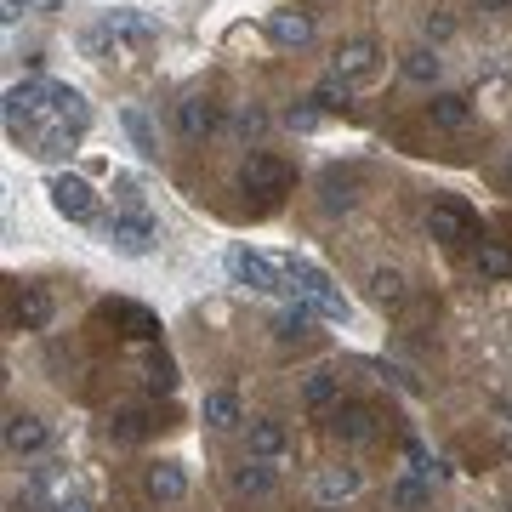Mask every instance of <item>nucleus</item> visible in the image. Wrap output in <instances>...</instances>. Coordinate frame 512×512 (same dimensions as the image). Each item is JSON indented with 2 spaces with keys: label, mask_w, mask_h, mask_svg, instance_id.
<instances>
[{
  "label": "nucleus",
  "mask_w": 512,
  "mask_h": 512,
  "mask_svg": "<svg viewBox=\"0 0 512 512\" xmlns=\"http://www.w3.org/2000/svg\"><path fill=\"white\" fill-rule=\"evenodd\" d=\"M228 274H234L245 291H256V296H291L285 268H279V262H268L262 251H251V245H234V251H228Z\"/></svg>",
  "instance_id": "f257e3e1"
},
{
  "label": "nucleus",
  "mask_w": 512,
  "mask_h": 512,
  "mask_svg": "<svg viewBox=\"0 0 512 512\" xmlns=\"http://www.w3.org/2000/svg\"><path fill=\"white\" fill-rule=\"evenodd\" d=\"M291 183H296V171L279 160V154H245V165H239V188L256 194L262 205H274Z\"/></svg>",
  "instance_id": "f03ea898"
},
{
  "label": "nucleus",
  "mask_w": 512,
  "mask_h": 512,
  "mask_svg": "<svg viewBox=\"0 0 512 512\" xmlns=\"http://www.w3.org/2000/svg\"><path fill=\"white\" fill-rule=\"evenodd\" d=\"M46 194H52V211L69 222H97V188L86 183V177H74V171H57L52 183H46Z\"/></svg>",
  "instance_id": "7ed1b4c3"
},
{
  "label": "nucleus",
  "mask_w": 512,
  "mask_h": 512,
  "mask_svg": "<svg viewBox=\"0 0 512 512\" xmlns=\"http://www.w3.org/2000/svg\"><path fill=\"white\" fill-rule=\"evenodd\" d=\"M103 234H109V245L120 256H148V251H154V239H160V228H154L148 211H114Z\"/></svg>",
  "instance_id": "20e7f679"
},
{
  "label": "nucleus",
  "mask_w": 512,
  "mask_h": 512,
  "mask_svg": "<svg viewBox=\"0 0 512 512\" xmlns=\"http://www.w3.org/2000/svg\"><path fill=\"white\" fill-rule=\"evenodd\" d=\"M376 69H382V46H376V40H342L336 57H330V74H336V80H348V86L376 80Z\"/></svg>",
  "instance_id": "39448f33"
},
{
  "label": "nucleus",
  "mask_w": 512,
  "mask_h": 512,
  "mask_svg": "<svg viewBox=\"0 0 512 512\" xmlns=\"http://www.w3.org/2000/svg\"><path fill=\"white\" fill-rule=\"evenodd\" d=\"M427 234L439 239V245H473L478 222H473V211H467L461 200H439L433 211H427Z\"/></svg>",
  "instance_id": "423d86ee"
},
{
  "label": "nucleus",
  "mask_w": 512,
  "mask_h": 512,
  "mask_svg": "<svg viewBox=\"0 0 512 512\" xmlns=\"http://www.w3.org/2000/svg\"><path fill=\"white\" fill-rule=\"evenodd\" d=\"M325 433L330 439H342V444H365L370 433H376V410L370 404H330L325 410Z\"/></svg>",
  "instance_id": "0eeeda50"
},
{
  "label": "nucleus",
  "mask_w": 512,
  "mask_h": 512,
  "mask_svg": "<svg viewBox=\"0 0 512 512\" xmlns=\"http://www.w3.org/2000/svg\"><path fill=\"white\" fill-rule=\"evenodd\" d=\"M0 439H6V456H40L46 450V421L29 416V410H6V427H0Z\"/></svg>",
  "instance_id": "6e6552de"
},
{
  "label": "nucleus",
  "mask_w": 512,
  "mask_h": 512,
  "mask_svg": "<svg viewBox=\"0 0 512 512\" xmlns=\"http://www.w3.org/2000/svg\"><path fill=\"white\" fill-rule=\"evenodd\" d=\"M177 131H183V137H194V143H200V137H217L222 131V103L217 97H183V103H177Z\"/></svg>",
  "instance_id": "1a4fd4ad"
},
{
  "label": "nucleus",
  "mask_w": 512,
  "mask_h": 512,
  "mask_svg": "<svg viewBox=\"0 0 512 512\" xmlns=\"http://www.w3.org/2000/svg\"><path fill=\"white\" fill-rule=\"evenodd\" d=\"M52 313H57V302H52L46 285H23V291L12 296V319H18L23 330H46L52 325Z\"/></svg>",
  "instance_id": "9d476101"
},
{
  "label": "nucleus",
  "mask_w": 512,
  "mask_h": 512,
  "mask_svg": "<svg viewBox=\"0 0 512 512\" xmlns=\"http://www.w3.org/2000/svg\"><path fill=\"white\" fill-rule=\"evenodd\" d=\"M29 501H40V507H63V501H74V478H69V467H35V478H29Z\"/></svg>",
  "instance_id": "9b49d317"
},
{
  "label": "nucleus",
  "mask_w": 512,
  "mask_h": 512,
  "mask_svg": "<svg viewBox=\"0 0 512 512\" xmlns=\"http://www.w3.org/2000/svg\"><path fill=\"white\" fill-rule=\"evenodd\" d=\"M228 484H234V495H251V501H262V495H274V484H279V473H274V461H256V456H245L228 473Z\"/></svg>",
  "instance_id": "f8f14e48"
},
{
  "label": "nucleus",
  "mask_w": 512,
  "mask_h": 512,
  "mask_svg": "<svg viewBox=\"0 0 512 512\" xmlns=\"http://www.w3.org/2000/svg\"><path fill=\"white\" fill-rule=\"evenodd\" d=\"M109 40H131V46H148V40H160V23L148 18V12H109V18L97 23Z\"/></svg>",
  "instance_id": "ddd939ff"
},
{
  "label": "nucleus",
  "mask_w": 512,
  "mask_h": 512,
  "mask_svg": "<svg viewBox=\"0 0 512 512\" xmlns=\"http://www.w3.org/2000/svg\"><path fill=\"white\" fill-rule=\"evenodd\" d=\"M268 40H274V46H308L313 40V18L308 12H296V6H285V12H268Z\"/></svg>",
  "instance_id": "4468645a"
},
{
  "label": "nucleus",
  "mask_w": 512,
  "mask_h": 512,
  "mask_svg": "<svg viewBox=\"0 0 512 512\" xmlns=\"http://www.w3.org/2000/svg\"><path fill=\"white\" fill-rule=\"evenodd\" d=\"M143 490L154 495V501H183L188 473L177 467V461H154V467H143Z\"/></svg>",
  "instance_id": "2eb2a0df"
},
{
  "label": "nucleus",
  "mask_w": 512,
  "mask_h": 512,
  "mask_svg": "<svg viewBox=\"0 0 512 512\" xmlns=\"http://www.w3.org/2000/svg\"><path fill=\"white\" fill-rule=\"evenodd\" d=\"M365 291H370L376 308H404V302H410V279H404L399 268H370Z\"/></svg>",
  "instance_id": "dca6fc26"
},
{
  "label": "nucleus",
  "mask_w": 512,
  "mask_h": 512,
  "mask_svg": "<svg viewBox=\"0 0 512 512\" xmlns=\"http://www.w3.org/2000/svg\"><path fill=\"white\" fill-rule=\"evenodd\" d=\"M103 319L126 325V336H137V342H154V336H160V319L148 308H137V302H103Z\"/></svg>",
  "instance_id": "f3484780"
},
{
  "label": "nucleus",
  "mask_w": 512,
  "mask_h": 512,
  "mask_svg": "<svg viewBox=\"0 0 512 512\" xmlns=\"http://www.w3.org/2000/svg\"><path fill=\"white\" fill-rule=\"evenodd\" d=\"M245 444H251L256 461H285V450H291V439H285L279 421H251V427H245Z\"/></svg>",
  "instance_id": "a211bd4d"
},
{
  "label": "nucleus",
  "mask_w": 512,
  "mask_h": 512,
  "mask_svg": "<svg viewBox=\"0 0 512 512\" xmlns=\"http://www.w3.org/2000/svg\"><path fill=\"white\" fill-rule=\"evenodd\" d=\"M427 120L439 131H461L467 120H473V103L461 92H433V103H427Z\"/></svg>",
  "instance_id": "6ab92c4d"
},
{
  "label": "nucleus",
  "mask_w": 512,
  "mask_h": 512,
  "mask_svg": "<svg viewBox=\"0 0 512 512\" xmlns=\"http://www.w3.org/2000/svg\"><path fill=\"white\" fill-rule=\"evenodd\" d=\"M313 495H319L325 507L353 501V495H359V467H325V473H319V484H313Z\"/></svg>",
  "instance_id": "aec40b11"
},
{
  "label": "nucleus",
  "mask_w": 512,
  "mask_h": 512,
  "mask_svg": "<svg viewBox=\"0 0 512 512\" xmlns=\"http://www.w3.org/2000/svg\"><path fill=\"white\" fill-rule=\"evenodd\" d=\"M427 501H433V490H427L416 473H410V478H393V484H387V507H393V512H421Z\"/></svg>",
  "instance_id": "412c9836"
},
{
  "label": "nucleus",
  "mask_w": 512,
  "mask_h": 512,
  "mask_svg": "<svg viewBox=\"0 0 512 512\" xmlns=\"http://www.w3.org/2000/svg\"><path fill=\"white\" fill-rule=\"evenodd\" d=\"M308 325H313V308L302 302V296H291V302L274 313V336H279V342H296V336H308Z\"/></svg>",
  "instance_id": "4be33fe9"
},
{
  "label": "nucleus",
  "mask_w": 512,
  "mask_h": 512,
  "mask_svg": "<svg viewBox=\"0 0 512 512\" xmlns=\"http://www.w3.org/2000/svg\"><path fill=\"white\" fill-rule=\"evenodd\" d=\"M336 393H342L336 370H308V376H302V404H308V410H330Z\"/></svg>",
  "instance_id": "5701e85b"
},
{
  "label": "nucleus",
  "mask_w": 512,
  "mask_h": 512,
  "mask_svg": "<svg viewBox=\"0 0 512 512\" xmlns=\"http://www.w3.org/2000/svg\"><path fill=\"white\" fill-rule=\"evenodd\" d=\"M200 416H205V427H217V433H228V427H239V399L228 393V387H217V393H205Z\"/></svg>",
  "instance_id": "b1692460"
},
{
  "label": "nucleus",
  "mask_w": 512,
  "mask_h": 512,
  "mask_svg": "<svg viewBox=\"0 0 512 512\" xmlns=\"http://www.w3.org/2000/svg\"><path fill=\"white\" fill-rule=\"evenodd\" d=\"M399 69H404V80H416V86H433V80H439V69H444V57L433 52V46H410Z\"/></svg>",
  "instance_id": "393cba45"
},
{
  "label": "nucleus",
  "mask_w": 512,
  "mask_h": 512,
  "mask_svg": "<svg viewBox=\"0 0 512 512\" xmlns=\"http://www.w3.org/2000/svg\"><path fill=\"white\" fill-rule=\"evenodd\" d=\"M478 274L484 279H512V245H501V239H478Z\"/></svg>",
  "instance_id": "a878e982"
},
{
  "label": "nucleus",
  "mask_w": 512,
  "mask_h": 512,
  "mask_svg": "<svg viewBox=\"0 0 512 512\" xmlns=\"http://www.w3.org/2000/svg\"><path fill=\"white\" fill-rule=\"evenodd\" d=\"M325 194H319V205H325V211H353V200H359V194H353V177H342V171H325Z\"/></svg>",
  "instance_id": "bb28decb"
},
{
  "label": "nucleus",
  "mask_w": 512,
  "mask_h": 512,
  "mask_svg": "<svg viewBox=\"0 0 512 512\" xmlns=\"http://www.w3.org/2000/svg\"><path fill=\"white\" fill-rule=\"evenodd\" d=\"M308 103H313V109H348V103H353V86H348V80H336V74H325V80L313 86Z\"/></svg>",
  "instance_id": "cd10ccee"
},
{
  "label": "nucleus",
  "mask_w": 512,
  "mask_h": 512,
  "mask_svg": "<svg viewBox=\"0 0 512 512\" xmlns=\"http://www.w3.org/2000/svg\"><path fill=\"white\" fill-rule=\"evenodd\" d=\"M143 387H148V393H171V387H177V365H171L165 353H148V365H143Z\"/></svg>",
  "instance_id": "c85d7f7f"
},
{
  "label": "nucleus",
  "mask_w": 512,
  "mask_h": 512,
  "mask_svg": "<svg viewBox=\"0 0 512 512\" xmlns=\"http://www.w3.org/2000/svg\"><path fill=\"white\" fill-rule=\"evenodd\" d=\"M109 433H114L120 444H137V439L148 433V416H143V410H120V416L109 421Z\"/></svg>",
  "instance_id": "c756f323"
},
{
  "label": "nucleus",
  "mask_w": 512,
  "mask_h": 512,
  "mask_svg": "<svg viewBox=\"0 0 512 512\" xmlns=\"http://www.w3.org/2000/svg\"><path fill=\"white\" fill-rule=\"evenodd\" d=\"M120 120H126L131 143L143 148V154H154V131H148V120H143V114H137V109H126V114H120Z\"/></svg>",
  "instance_id": "7c9ffc66"
},
{
  "label": "nucleus",
  "mask_w": 512,
  "mask_h": 512,
  "mask_svg": "<svg viewBox=\"0 0 512 512\" xmlns=\"http://www.w3.org/2000/svg\"><path fill=\"white\" fill-rule=\"evenodd\" d=\"M234 131H239V137H262V131H268V114L251 103V109H239V114H234Z\"/></svg>",
  "instance_id": "2f4dec72"
},
{
  "label": "nucleus",
  "mask_w": 512,
  "mask_h": 512,
  "mask_svg": "<svg viewBox=\"0 0 512 512\" xmlns=\"http://www.w3.org/2000/svg\"><path fill=\"white\" fill-rule=\"evenodd\" d=\"M404 461H410V467H416V473H433V461H427V450H421L416 439L404 444Z\"/></svg>",
  "instance_id": "473e14b6"
},
{
  "label": "nucleus",
  "mask_w": 512,
  "mask_h": 512,
  "mask_svg": "<svg viewBox=\"0 0 512 512\" xmlns=\"http://www.w3.org/2000/svg\"><path fill=\"white\" fill-rule=\"evenodd\" d=\"M285 120H291L296 131H313V126H319V109H291Z\"/></svg>",
  "instance_id": "72a5a7b5"
},
{
  "label": "nucleus",
  "mask_w": 512,
  "mask_h": 512,
  "mask_svg": "<svg viewBox=\"0 0 512 512\" xmlns=\"http://www.w3.org/2000/svg\"><path fill=\"white\" fill-rule=\"evenodd\" d=\"M23 6H35V0H0V12H6V18H23Z\"/></svg>",
  "instance_id": "f704fd0d"
},
{
  "label": "nucleus",
  "mask_w": 512,
  "mask_h": 512,
  "mask_svg": "<svg viewBox=\"0 0 512 512\" xmlns=\"http://www.w3.org/2000/svg\"><path fill=\"white\" fill-rule=\"evenodd\" d=\"M57 512H92V507H86V501H80V495H74V501H63V507H57Z\"/></svg>",
  "instance_id": "c9c22d12"
},
{
  "label": "nucleus",
  "mask_w": 512,
  "mask_h": 512,
  "mask_svg": "<svg viewBox=\"0 0 512 512\" xmlns=\"http://www.w3.org/2000/svg\"><path fill=\"white\" fill-rule=\"evenodd\" d=\"M478 6H484V12H507L512 0H478Z\"/></svg>",
  "instance_id": "e433bc0d"
},
{
  "label": "nucleus",
  "mask_w": 512,
  "mask_h": 512,
  "mask_svg": "<svg viewBox=\"0 0 512 512\" xmlns=\"http://www.w3.org/2000/svg\"><path fill=\"white\" fill-rule=\"evenodd\" d=\"M507 177H512V148H507Z\"/></svg>",
  "instance_id": "4c0bfd02"
},
{
  "label": "nucleus",
  "mask_w": 512,
  "mask_h": 512,
  "mask_svg": "<svg viewBox=\"0 0 512 512\" xmlns=\"http://www.w3.org/2000/svg\"><path fill=\"white\" fill-rule=\"evenodd\" d=\"M507 416H512V404H507Z\"/></svg>",
  "instance_id": "58836bf2"
}]
</instances>
